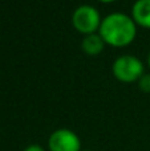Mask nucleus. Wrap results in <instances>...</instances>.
<instances>
[{"instance_id": "4", "label": "nucleus", "mask_w": 150, "mask_h": 151, "mask_svg": "<svg viewBox=\"0 0 150 151\" xmlns=\"http://www.w3.org/2000/svg\"><path fill=\"white\" fill-rule=\"evenodd\" d=\"M49 151H81V141L74 131L57 129L48 138Z\"/></svg>"}, {"instance_id": "6", "label": "nucleus", "mask_w": 150, "mask_h": 151, "mask_svg": "<svg viewBox=\"0 0 150 151\" xmlns=\"http://www.w3.org/2000/svg\"><path fill=\"white\" fill-rule=\"evenodd\" d=\"M104 47H105V41H104L102 37L100 36V33L87 35L81 42L82 50L89 56L100 55V53L102 52Z\"/></svg>"}, {"instance_id": "1", "label": "nucleus", "mask_w": 150, "mask_h": 151, "mask_svg": "<svg viewBox=\"0 0 150 151\" xmlns=\"http://www.w3.org/2000/svg\"><path fill=\"white\" fill-rule=\"evenodd\" d=\"M98 33L112 47H126L137 35V24L132 16L122 12L109 13L101 21Z\"/></svg>"}, {"instance_id": "7", "label": "nucleus", "mask_w": 150, "mask_h": 151, "mask_svg": "<svg viewBox=\"0 0 150 151\" xmlns=\"http://www.w3.org/2000/svg\"><path fill=\"white\" fill-rule=\"evenodd\" d=\"M138 85H140L141 90L145 93H150V74H142V77L138 80Z\"/></svg>"}, {"instance_id": "3", "label": "nucleus", "mask_w": 150, "mask_h": 151, "mask_svg": "<svg viewBox=\"0 0 150 151\" xmlns=\"http://www.w3.org/2000/svg\"><path fill=\"white\" fill-rule=\"evenodd\" d=\"M101 16L100 12L96 9L93 5L82 4L74 9L72 15V23L73 27L79 32L87 35L96 33L97 29H100L101 25Z\"/></svg>"}, {"instance_id": "9", "label": "nucleus", "mask_w": 150, "mask_h": 151, "mask_svg": "<svg viewBox=\"0 0 150 151\" xmlns=\"http://www.w3.org/2000/svg\"><path fill=\"white\" fill-rule=\"evenodd\" d=\"M100 1H102V3H112V1H114V0H100Z\"/></svg>"}, {"instance_id": "2", "label": "nucleus", "mask_w": 150, "mask_h": 151, "mask_svg": "<svg viewBox=\"0 0 150 151\" xmlns=\"http://www.w3.org/2000/svg\"><path fill=\"white\" fill-rule=\"evenodd\" d=\"M112 72L114 77L121 82H134L142 77L144 64L136 56L124 55L114 60L112 65Z\"/></svg>"}, {"instance_id": "8", "label": "nucleus", "mask_w": 150, "mask_h": 151, "mask_svg": "<svg viewBox=\"0 0 150 151\" xmlns=\"http://www.w3.org/2000/svg\"><path fill=\"white\" fill-rule=\"evenodd\" d=\"M24 151H45V150L40 145H29L28 147L24 149Z\"/></svg>"}, {"instance_id": "11", "label": "nucleus", "mask_w": 150, "mask_h": 151, "mask_svg": "<svg viewBox=\"0 0 150 151\" xmlns=\"http://www.w3.org/2000/svg\"><path fill=\"white\" fill-rule=\"evenodd\" d=\"M84 151H90V150H84Z\"/></svg>"}, {"instance_id": "10", "label": "nucleus", "mask_w": 150, "mask_h": 151, "mask_svg": "<svg viewBox=\"0 0 150 151\" xmlns=\"http://www.w3.org/2000/svg\"><path fill=\"white\" fill-rule=\"evenodd\" d=\"M148 64H149V68H150V53H149V56H148Z\"/></svg>"}, {"instance_id": "5", "label": "nucleus", "mask_w": 150, "mask_h": 151, "mask_svg": "<svg viewBox=\"0 0 150 151\" xmlns=\"http://www.w3.org/2000/svg\"><path fill=\"white\" fill-rule=\"evenodd\" d=\"M132 17L136 24L150 28V0H136L132 7Z\"/></svg>"}]
</instances>
